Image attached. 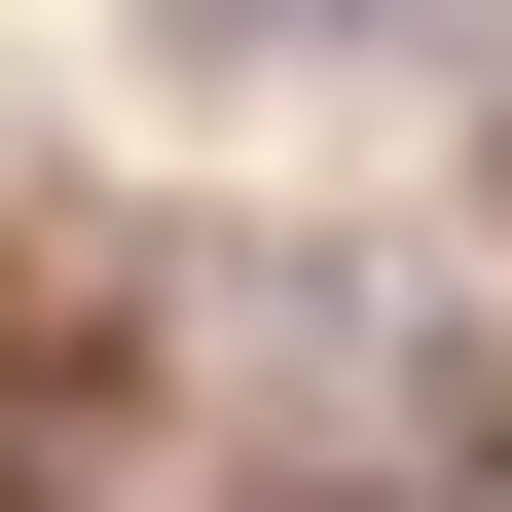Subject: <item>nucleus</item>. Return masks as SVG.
<instances>
[{
    "label": "nucleus",
    "instance_id": "1",
    "mask_svg": "<svg viewBox=\"0 0 512 512\" xmlns=\"http://www.w3.org/2000/svg\"><path fill=\"white\" fill-rule=\"evenodd\" d=\"M147 37H183V74H476L512 0H147Z\"/></svg>",
    "mask_w": 512,
    "mask_h": 512
},
{
    "label": "nucleus",
    "instance_id": "2",
    "mask_svg": "<svg viewBox=\"0 0 512 512\" xmlns=\"http://www.w3.org/2000/svg\"><path fill=\"white\" fill-rule=\"evenodd\" d=\"M476 183H512V110H476Z\"/></svg>",
    "mask_w": 512,
    "mask_h": 512
}]
</instances>
